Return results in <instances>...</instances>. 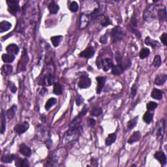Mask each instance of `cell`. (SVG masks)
Instances as JSON below:
<instances>
[{"label": "cell", "instance_id": "cell-1", "mask_svg": "<svg viewBox=\"0 0 167 167\" xmlns=\"http://www.w3.org/2000/svg\"><path fill=\"white\" fill-rule=\"evenodd\" d=\"M80 128L79 125L76 127H72L71 129L68 131L65 135L63 141L65 144H73L74 142H76L80 133Z\"/></svg>", "mask_w": 167, "mask_h": 167}, {"label": "cell", "instance_id": "cell-2", "mask_svg": "<svg viewBox=\"0 0 167 167\" xmlns=\"http://www.w3.org/2000/svg\"><path fill=\"white\" fill-rule=\"evenodd\" d=\"M124 34L121 28L119 26H116L113 28L110 32V37L113 43L120 41L123 38Z\"/></svg>", "mask_w": 167, "mask_h": 167}, {"label": "cell", "instance_id": "cell-3", "mask_svg": "<svg viewBox=\"0 0 167 167\" xmlns=\"http://www.w3.org/2000/svg\"><path fill=\"white\" fill-rule=\"evenodd\" d=\"M113 62L110 58H105L97 63L99 69H103L104 71H108L113 67Z\"/></svg>", "mask_w": 167, "mask_h": 167}, {"label": "cell", "instance_id": "cell-4", "mask_svg": "<svg viewBox=\"0 0 167 167\" xmlns=\"http://www.w3.org/2000/svg\"><path fill=\"white\" fill-rule=\"evenodd\" d=\"M7 3L8 5V11L9 13L13 15H16L19 11V1L15 0H10L7 1Z\"/></svg>", "mask_w": 167, "mask_h": 167}, {"label": "cell", "instance_id": "cell-5", "mask_svg": "<svg viewBox=\"0 0 167 167\" xmlns=\"http://www.w3.org/2000/svg\"><path fill=\"white\" fill-rule=\"evenodd\" d=\"M157 133L156 136L158 139H161L163 138V136L165 132V121L164 119H162L160 120L158 123L157 124Z\"/></svg>", "mask_w": 167, "mask_h": 167}, {"label": "cell", "instance_id": "cell-6", "mask_svg": "<svg viewBox=\"0 0 167 167\" xmlns=\"http://www.w3.org/2000/svg\"><path fill=\"white\" fill-rule=\"evenodd\" d=\"M155 6L150 5L146 9L144 13V18L146 21H151L156 18L155 16Z\"/></svg>", "mask_w": 167, "mask_h": 167}, {"label": "cell", "instance_id": "cell-7", "mask_svg": "<svg viewBox=\"0 0 167 167\" xmlns=\"http://www.w3.org/2000/svg\"><path fill=\"white\" fill-rule=\"evenodd\" d=\"M91 84V79L88 76H85V75H82L78 81V87L82 89H86L90 87Z\"/></svg>", "mask_w": 167, "mask_h": 167}, {"label": "cell", "instance_id": "cell-8", "mask_svg": "<svg viewBox=\"0 0 167 167\" xmlns=\"http://www.w3.org/2000/svg\"><path fill=\"white\" fill-rule=\"evenodd\" d=\"M29 127H30L29 123L26 121H23L19 124L16 125L15 127V128H14V130H15V132L18 134V135H21V134H23L25 132H26Z\"/></svg>", "mask_w": 167, "mask_h": 167}, {"label": "cell", "instance_id": "cell-9", "mask_svg": "<svg viewBox=\"0 0 167 167\" xmlns=\"http://www.w3.org/2000/svg\"><path fill=\"white\" fill-rule=\"evenodd\" d=\"M89 17L90 16L85 15V14H82L80 16L79 18V27L80 29H85L88 26L89 23Z\"/></svg>", "mask_w": 167, "mask_h": 167}, {"label": "cell", "instance_id": "cell-10", "mask_svg": "<svg viewBox=\"0 0 167 167\" xmlns=\"http://www.w3.org/2000/svg\"><path fill=\"white\" fill-rule=\"evenodd\" d=\"M94 54H95V50H94L93 47L89 46L84 51H82L79 54V56H80L82 58H91V57H93Z\"/></svg>", "mask_w": 167, "mask_h": 167}, {"label": "cell", "instance_id": "cell-11", "mask_svg": "<svg viewBox=\"0 0 167 167\" xmlns=\"http://www.w3.org/2000/svg\"><path fill=\"white\" fill-rule=\"evenodd\" d=\"M103 27H107L108 25H111L112 22L110 18L107 16L105 15H99L96 18Z\"/></svg>", "mask_w": 167, "mask_h": 167}, {"label": "cell", "instance_id": "cell-12", "mask_svg": "<svg viewBox=\"0 0 167 167\" xmlns=\"http://www.w3.org/2000/svg\"><path fill=\"white\" fill-rule=\"evenodd\" d=\"M154 157L157 160H158L159 163L161 164H163V165L166 163V157L163 152L162 151L157 152L156 154H154Z\"/></svg>", "mask_w": 167, "mask_h": 167}, {"label": "cell", "instance_id": "cell-13", "mask_svg": "<svg viewBox=\"0 0 167 167\" xmlns=\"http://www.w3.org/2000/svg\"><path fill=\"white\" fill-rule=\"evenodd\" d=\"M19 152L21 154L25 157H30L32 155V150L30 148L24 144H20L19 148Z\"/></svg>", "mask_w": 167, "mask_h": 167}, {"label": "cell", "instance_id": "cell-14", "mask_svg": "<svg viewBox=\"0 0 167 167\" xmlns=\"http://www.w3.org/2000/svg\"><path fill=\"white\" fill-rule=\"evenodd\" d=\"M15 165L18 167H29L30 163L26 159H20L18 156L15 157Z\"/></svg>", "mask_w": 167, "mask_h": 167}, {"label": "cell", "instance_id": "cell-15", "mask_svg": "<svg viewBox=\"0 0 167 167\" xmlns=\"http://www.w3.org/2000/svg\"><path fill=\"white\" fill-rule=\"evenodd\" d=\"M167 79V76L165 74H159L157 75L155 79V84L157 86H162L165 83Z\"/></svg>", "mask_w": 167, "mask_h": 167}, {"label": "cell", "instance_id": "cell-16", "mask_svg": "<svg viewBox=\"0 0 167 167\" xmlns=\"http://www.w3.org/2000/svg\"><path fill=\"white\" fill-rule=\"evenodd\" d=\"M6 50L9 54L13 55H17L18 53L19 52V48L15 44H11L7 46Z\"/></svg>", "mask_w": 167, "mask_h": 167}, {"label": "cell", "instance_id": "cell-17", "mask_svg": "<svg viewBox=\"0 0 167 167\" xmlns=\"http://www.w3.org/2000/svg\"><path fill=\"white\" fill-rule=\"evenodd\" d=\"M97 93L98 94H99L102 89H103V87L105 86V84L106 82V77L103 76H97Z\"/></svg>", "mask_w": 167, "mask_h": 167}, {"label": "cell", "instance_id": "cell-18", "mask_svg": "<svg viewBox=\"0 0 167 167\" xmlns=\"http://www.w3.org/2000/svg\"><path fill=\"white\" fill-rule=\"evenodd\" d=\"M48 9L49 12H50L51 14L55 15V14H57L58 13L59 10H60V7H59L57 3H56V2L54 1H52L48 5Z\"/></svg>", "mask_w": 167, "mask_h": 167}, {"label": "cell", "instance_id": "cell-19", "mask_svg": "<svg viewBox=\"0 0 167 167\" xmlns=\"http://www.w3.org/2000/svg\"><path fill=\"white\" fill-rule=\"evenodd\" d=\"M141 138V133L140 131H135L134 132L131 137L128 139V143L129 144H132L133 143L138 142Z\"/></svg>", "mask_w": 167, "mask_h": 167}, {"label": "cell", "instance_id": "cell-20", "mask_svg": "<svg viewBox=\"0 0 167 167\" xmlns=\"http://www.w3.org/2000/svg\"><path fill=\"white\" fill-rule=\"evenodd\" d=\"M54 82V78L51 74L46 75L43 79V84L46 86H50Z\"/></svg>", "mask_w": 167, "mask_h": 167}, {"label": "cell", "instance_id": "cell-21", "mask_svg": "<svg viewBox=\"0 0 167 167\" xmlns=\"http://www.w3.org/2000/svg\"><path fill=\"white\" fill-rule=\"evenodd\" d=\"M12 24L7 21H2L0 23V32L4 33L8 31L11 28Z\"/></svg>", "mask_w": 167, "mask_h": 167}, {"label": "cell", "instance_id": "cell-22", "mask_svg": "<svg viewBox=\"0 0 167 167\" xmlns=\"http://www.w3.org/2000/svg\"><path fill=\"white\" fill-rule=\"evenodd\" d=\"M151 97L157 100H161L163 98V92L158 89L154 88L151 93Z\"/></svg>", "mask_w": 167, "mask_h": 167}, {"label": "cell", "instance_id": "cell-23", "mask_svg": "<svg viewBox=\"0 0 167 167\" xmlns=\"http://www.w3.org/2000/svg\"><path fill=\"white\" fill-rule=\"evenodd\" d=\"M144 43L145 44H146V45L152 46V48H157V46H159V43H158V41H155V40L150 38V37H147L145 39Z\"/></svg>", "mask_w": 167, "mask_h": 167}, {"label": "cell", "instance_id": "cell-24", "mask_svg": "<svg viewBox=\"0 0 167 167\" xmlns=\"http://www.w3.org/2000/svg\"><path fill=\"white\" fill-rule=\"evenodd\" d=\"M13 66L11 65H4L3 67H2L1 69V72L2 74L5 76H8V75L11 74L13 72Z\"/></svg>", "mask_w": 167, "mask_h": 167}, {"label": "cell", "instance_id": "cell-25", "mask_svg": "<svg viewBox=\"0 0 167 167\" xmlns=\"http://www.w3.org/2000/svg\"><path fill=\"white\" fill-rule=\"evenodd\" d=\"M157 15H158L159 19L161 22H166L167 18L166 8H164L163 9H159L158 12H157Z\"/></svg>", "mask_w": 167, "mask_h": 167}, {"label": "cell", "instance_id": "cell-26", "mask_svg": "<svg viewBox=\"0 0 167 167\" xmlns=\"http://www.w3.org/2000/svg\"><path fill=\"white\" fill-rule=\"evenodd\" d=\"M15 56L11 54H3L1 56V59L5 63H11L15 60Z\"/></svg>", "mask_w": 167, "mask_h": 167}, {"label": "cell", "instance_id": "cell-27", "mask_svg": "<svg viewBox=\"0 0 167 167\" xmlns=\"http://www.w3.org/2000/svg\"><path fill=\"white\" fill-rule=\"evenodd\" d=\"M117 136L116 133H111L109 135L108 137L107 138L105 141V144L107 146H110L113 143L115 142V141L116 140Z\"/></svg>", "mask_w": 167, "mask_h": 167}, {"label": "cell", "instance_id": "cell-28", "mask_svg": "<svg viewBox=\"0 0 167 167\" xmlns=\"http://www.w3.org/2000/svg\"><path fill=\"white\" fill-rule=\"evenodd\" d=\"M16 156L13 154H7L3 157H2L1 161L5 163H11L15 159Z\"/></svg>", "mask_w": 167, "mask_h": 167}, {"label": "cell", "instance_id": "cell-29", "mask_svg": "<svg viewBox=\"0 0 167 167\" xmlns=\"http://www.w3.org/2000/svg\"><path fill=\"white\" fill-rule=\"evenodd\" d=\"M124 71V69L122 68L121 66L117 65H113V67H112V72L113 74L114 75H120L123 73Z\"/></svg>", "mask_w": 167, "mask_h": 167}, {"label": "cell", "instance_id": "cell-30", "mask_svg": "<svg viewBox=\"0 0 167 167\" xmlns=\"http://www.w3.org/2000/svg\"><path fill=\"white\" fill-rule=\"evenodd\" d=\"M16 109H17V107L16 105H13L7 111V116L9 119H12L15 117Z\"/></svg>", "mask_w": 167, "mask_h": 167}, {"label": "cell", "instance_id": "cell-31", "mask_svg": "<svg viewBox=\"0 0 167 167\" xmlns=\"http://www.w3.org/2000/svg\"><path fill=\"white\" fill-rule=\"evenodd\" d=\"M63 89L62 86L59 82H56V83L54 84V89L53 92L56 95H60L62 93Z\"/></svg>", "mask_w": 167, "mask_h": 167}, {"label": "cell", "instance_id": "cell-32", "mask_svg": "<svg viewBox=\"0 0 167 167\" xmlns=\"http://www.w3.org/2000/svg\"><path fill=\"white\" fill-rule=\"evenodd\" d=\"M153 117H154V115L148 110L146 112H145L144 116H143V120L146 123L149 124L152 121Z\"/></svg>", "mask_w": 167, "mask_h": 167}, {"label": "cell", "instance_id": "cell-33", "mask_svg": "<svg viewBox=\"0 0 167 167\" xmlns=\"http://www.w3.org/2000/svg\"><path fill=\"white\" fill-rule=\"evenodd\" d=\"M63 37L61 36V35H59V36H54L51 37V41L52 43L54 45V46L57 47L60 43H61V41H62Z\"/></svg>", "mask_w": 167, "mask_h": 167}, {"label": "cell", "instance_id": "cell-34", "mask_svg": "<svg viewBox=\"0 0 167 167\" xmlns=\"http://www.w3.org/2000/svg\"><path fill=\"white\" fill-rule=\"evenodd\" d=\"M56 102H57V100H56V98H50L47 101V102L46 103L45 105V109L46 110H48L50 108L52 107V106L54 105Z\"/></svg>", "mask_w": 167, "mask_h": 167}, {"label": "cell", "instance_id": "cell-35", "mask_svg": "<svg viewBox=\"0 0 167 167\" xmlns=\"http://www.w3.org/2000/svg\"><path fill=\"white\" fill-rule=\"evenodd\" d=\"M150 50H149V48H142L140 52L139 56L140 59H145L150 55Z\"/></svg>", "mask_w": 167, "mask_h": 167}, {"label": "cell", "instance_id": "cell-36", "mask_svg": "<svg viewBox=\"0 0 167 167\" xmlns=\"http://www.w3.org/2000/svg\"><path fill=\"white\" fill-rule=\"evenodd\" d=\"M5 125H6V120H5V115L4 114V112L2 110L1 112V133L3 134L5 131Z\"/></svg>", "mask_w": 167, "mask_h": 167}, {"label": "cell", "instance_id": "cell-37", "mask_svg": "<svg viewBox=\"0 0 167 167\" xmlns=\"http://www.w3.org/2000/svg\"><path fill=\"white\" fill-rule=\"evenodd\" d=\"M138 119V117L136 116L128 122L127 127L129 129H132L135 127L136 125V124H137Z\"/></svg>", "mask_w": 167, "mask_h": 167}, {"label": "cell", "instance_id": "cell-38", "mask_svg": "<svg viewBox=\"0 0 167 167\" xmlns=\"http://www.w3.org/2000/svg\"><path fill=\"white\" fill-rule=\"evenodd\" d=\"M69 9L71 12L76 13V12L78 11V9H79L78 4L77 3V2H76V1H72L70 3V5H69Z\"/></svg>", "mask_w": 167, "mask_h": 167}, {"label": "cell", "instance_id": "cell-39", "mask_svg": "<svg viewBox=\"0 0 167 167\" xmlns=\"http://www.w3.org/2000/svg\"><path fill=\"white\" fill-rule=\"evenodd\" d=\"M102 112H103V110L101 107H95L92 110V111H91V116H93L97 117L99 116H100V115L102 114Z\"/></svg>", "mask_w": 167, "mask_h": 167}, {"label": "cell", "instance_id": "cell-40", "mask_svg": "<svg viewBox=\"0 0 167 167\" xmlns=\"http://www.w3.org/2000/svg\"><path fill=\"white\" fill-rule=\"evenodd\" d=\"M161 64V56L159 55H156L155 56V58L154 59V61H153V65H154V67H158Z\"/></svg>", "mask_w": 167, "mask_h": 167}, {"label": "cell", "instance_id": "cell-41", "mask_svg": "<svg viewBox=\"0 0 167 167\" xmlns=\"http://www.w3.org/2000/svg\"><path fill=\"white\" fill-rule=\"evenodd\" d=\"M158 107V104L157 103L154 102V101H150L147 104V109L149 110V111H152V110H154L156 108Z\"/></svg>", "mask_w": 167, "mask_h": 167}, {"label": "cell", "instance_id": "cell-42", "mask_svg": "<svg viewBox=\"0 0 167 167\" xmlns=\"http://www.w3.org/2000/svg\"><path fill=\"white\" fill-rule=\"evenodd\" d=\"M8 86L10 88V90L12 91L13 93H16V91H17V88H16V86L15 85V84L13 82H12L11 81H9L8 82Z\"/></svg>", "mask_w": 167, "mask_h": 167}, {"label": "cell", "instance_id": "cell-43", "mask_svg": "<svg viewBox=\"0 0 167 167\" xmlns=\"http://www.w3.org/2000/svg\"><path fill=\"white\" fill-rule=\"evenodd\" d=\"M160 39H161V41L164 45H166L167 44V34H165V33H164L163 34H162L161 35V37H160Z\"/></svg>", "mask_w": 167, "mask_h": 167}, {"label": "cell", "instance_id": "cell-44", "mask_svg": "<svg viewBox=\"0 0 167 167\" xmlns=\"http://www.w3.org/2000/svg\"><path fill=\"white\" fill-rule=\"evenodd\" d=\"M137 93V86L136 84H134L131 89V95L132 97H134Z\"/></svg>", "mask_w": 167, "mask_h": 167}, {"label": "cell", "instance_id": "cell-45", "mask_svg": "<svg viewBox=\"0 0 167 167\" xmlns=\"http://www.w3.org/2000/svg\"><path fill=\"white\" fill-rule=\"evenodd\" d=\"M87 123H88V125L89 127H93L95 125L96 121H95V120L94 119L89 118V119H88V121H87Z\"/></svg>", "mask_w": 167, "mask_h": 167}, {"label": "cell", "instance_id": "cell-46", "mask_svg": "<svg viewBox=\"0 0 167 167\" xmlns=\"http://www.w3.org/2000/svg\"><path fill=\"white\" fill-rule=\"evenodd\" d=\"M107 41H108V37L107 36V35H103L102 37H101L100 39V41L101 43L103 44H106L107 43Z\"/></svg>", "mask_w": 167, "mask_h": 167}, {"label": "cell", "instance_id": "cell-47", "mask_svg": "<svg viewBox=\"0 0 167 167\" xmlns=\"http://www.w3.org/2000/svg\"><path fill=\"white\" fill-rule=\"evenodd\" d=\"M82 102H83V99L82 98L81 96H78V97L76 98V104L78 106H80V105Z\"/></svg>", "mask_w": 167, "mask_h": 167}]
</instances>
